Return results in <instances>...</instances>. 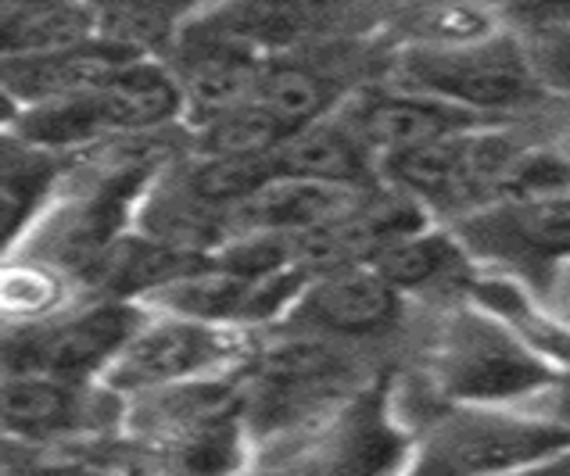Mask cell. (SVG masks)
<instances>
[{
	"instance_id": "12",
	"label": "cell",
	"mask_w": 570,
	"mask_h": 476,
	"mask_svg": "<svg viewBox=\"0 0 570 476\" xmlns=\"http://www.w3.org/2000/svg\"><path fill=\"white\" fill-rule=\"evenodd\" d=\"M276 172L331 187H355L366 176V155L352 137L327 126H308L276 147Z\"/></svg>"
},
{
	"instance_id": "8",
	"label": "cell",
	"mask_w": 570,
	"mask_h": 476,
	"mask_svg": "<svg viewBox=\"0 0 570 476\" xmlns=\"http://www.w3.org/2000/svg\"><path fill=\"white\" fill-rule=\"evenodd\" d=\"M129 65V54L108 43H83L72 51L47 58H19L8 61V90L19 93L29 105H58L90 97L105 83H111Z\"/></svg>"
},
{
	"instance_id": "15",
	"label": "cell",
	"mask_w": 570,
	"mask_h": 476,
	"mask_svg": "<svg viewBox=\"0 0 570 476\" xmlns=\"http://www.w3.org/2000/svg\"><path fill=\"white\" fill-rule=\"evenodd\" d=\"M258 72L252 58H198V65L187 76L184 101L198 115L202 126H212L223 115H230L244 105L255 101Z\"/></svg>"
},
{
	"instance_id": "17",
	"label": "cell",
	"mask_w": 570,
	"mask_h": 476,
	"mask_svg": "<svg viewBox=\"0 0 570 476\" xmlns=\"http://www.w3.org/2000/svg\"><path fill=\"white\" fill-rule=\"evenodd\" d=\"M327 101H331L327 83L316 72L302 69V65H273V69L258 76L255 105L269 111L287 133L308 129V122L327 108Z\"/></svg>"
},
{
	"instance_id": "23",
	"label": "cell",
	"mask_w": 570,
	"mask_h": 476,
	"mask_svg": "<svg viewBox=\"0 0 570 476\" xmlns=\"http://www.w3.org/2000/svg\"><path fill=\"white\" fill-rule=\"evenodd\" d=\"M507 476H570V448L560 455L539 458V463H531V466H520Z\"/></svg>"
},
{
	"instance_id": "21",
	"label": "cell",
	"mask_w": 570,
	"mask_h": 476,
	"mask_svg": "<svg viewBox=\"0 0 570 476\" xmlns=\"http://www.w3.org/2000/svg\"><path fill=\"white\" fill-rule=\"evenodd\" d=\"M97 26H101V43L134 54L137 47L166 37L169 14L148 4H126V8H108L105 14H97Z\"/></svg>"
},
{
	"instance_id": "3",
	"label": "cell",
	"mask_w": 570,
	"mask_h": 476,
	"mask_svg": "<svg viewBox=\"0 0 570 476\" xmlns=\"http://www.w3.org/2000/svg\"><path fill=\"white\" fill-rule=\"evenodd\" d=\"M405 72L420 87L434 93V101L452 108H510L534 93V72L528 58L510 40H484L470 47H423Z\"/></svg>"
},
{
	"instance_id": "20",
	"label": "cell",
	"mask_w": 570,
	"mask_h": 476,
	"mask_svg": "<svg viewBox=\"0 0 570 476\" xmlns=\"http://www.w3.org/2000/svg\"><path fill=\"white\" fill-rule=\"evenodd\" d=\"M410 32L416 40H423V47L431 51H445V47H470V43H484L492 40V22L488 14L478 8H423L413 14Z\"/></svg>"
},
{
	"instance_id": "19",
	"label": "cell",
	"mask_w": 570,
	"mask_h": 476,
	"mask_svg": "<svg viewBox=\"0 0 570 476\" xmlns=\"http://www.w3.org/2000/svg\"><path fill=\"white\" fill-rule=\"evenodd\" d=\"M373 258H377L373 269H377L391 287L434 284L438 276H445L460 266V251H455V244L449 237H416V234L387 240Z\"/></svg>"
},
{
	"instance_id": "25",
	"label": "cell",
	"mask_w": 570,
	"mask_h": 476,
	"mask_svg": "<svg viewBox=\"0 0 570 476\" xmlns=\"http://www.w3.org/2000/svg\"><path fill=\"white\" fill-rule=\"evenodd\" d=\"M557 316L567 323V330H570V266L560 272V280H557Z\"/></svg>"
},
{
	"instance_id": "11",
	"label": "cell",
	"mask_w": 570,
	"mask_h": 476,
	"mask_svg": "<svg viewBox=\"0 0 570 476\" xmlns=\"http://www.w3.org/2000/svg\"><path fill=\"white\" fill-rule=\"evenodd\" d=\"M478 301L488 316H495L507 330L534 351L546 366H570V330L557 311L539 308L531 294L513 280L478 284Z\"/></svg>"
},
{
	"instance_id": "22",
	"label": "cell",
	"mask_w": 570,
	"mask_h": 476,
	"mask_svg": "<svg viewBox=\"0 0 570 476\" xmlns=\"http://www.w3.org/2000/svg\"><path fill=\"white\" fill-rule=\"evenodd\" d=\"M58 284L47 269H11L8 272V287H4V305L8 311H19V316H40V311L55 308L58 301Z\"/></svg>"
},
{
	"instance_id": "2",
	"label": "cell",
	"mask_w": 570,
	"mask_h": 476,
	"mask_svg": "<svg viewBox=\"0 0 570 476\" xmlns=\"http://www.w3.org/2000/svg\"><path fill=\"white\" fill-rule=\"evenodd\" d=\"M431 376L449 398L495 405L542 390L552 380V366L528 351L495 316L460 308L431 340Z\"/></svg>"
},
{
	"instance_id": "7",
	"label": "cell",
	"mask_w": 570,
	"mask_h": 476,
	"mask_svg": "<svg viewBox=\"0 0 570 476\" xmlns=\"http://www.w3.org/2000/svg\"><path fill=\"white\" fill-rule=\"evenodd\" d=\"M230 351V340L216 326L190 323V319H166L155 326H140L137 337L116 355L108 366V384L119 390H158L176 387L187 376L212 369Z\"/></svg>"
},
{
	"instance_id": "5",
	"label": "cell",
	"mask_w": 570,
	"mask_h": 476,
	"mask_svg": "<svg viewBox=\"0 0 570 476\" xmlns=\"http://www.w3.org/2000/svg\"><path fill=\"white\" fill-rule=\"evenodd\" d=\"M517 151L520 147L502 137L455 133L387 158V169L405 190H413L423 201L466 205L481 201V197H499L502 176H507Z\"/></svg>"
},
{
	"instance_id": "6",
	"label": "cell",
	"mask_w": 570,
	"mask_h": 476,
	"mask_svg": "<svg viewBox=\"0 0 570 476\" xmlns=\"http://www.w3.org/2000/svg\"><path fill=\"white\" fill-rule=\"evenodd\" d=\"M137 330L140 319L129 308H90L83 316L51 323L47 330L29 334L22 344H11V369L72 380L79 373L116 363V355L137 337Z\"/></svg>"
},
{
	"instance_id": "16",
	"label": "cell",
	"mask_w": 570,
	"mask_h": 476,
	"mask_svg": "<svg viewBox=\"0 0 570 476\" xmlns=\"http://www.w3.org/2000/svg\"><path fill=\"white\" fill-rule=\"evenodd\" d=\"M399 455V440L387 430L377 408H355L337 426L327 452V476H377Z\"/></svg>"
},
{
	"instance_id": "1",
	"label": "cell",
	"mask_w": 570,
	"mask_h": 476,
	"mask_svg": "<svg viewBox=\"0 0 570 476\" xmlns=\"http://www.w3.org/2000/svg\"><path fill=\"white\" fill-rule=\"evenodd\" d=\"M567 448L570 434L546 416L460 408L428 430L410 476H507Z\"/></svg>"
},
{
	"instance_id": "14",
	"label": "cell",
	"mask_w": 570,
	"mask_h": 476,
	"mask_svg": "<svg viewBox=\"0 0 570 476\" xmlns=\"http://www.w3.org/2000/svg\"><path fill=\"white\" fill-rule=\"evenodd\" d=\"M79 398L58 376L14 373L4 387V423L14 434H55L72 426Z\"/></svg>"
},
{
	"instance_id": "24",
	"label": "cell",
	"mask_w": 570,
	"mask_h": 476,
	"mask_svg": "<svg viewBox=\"0 0 570 476\" xmlns=\"http://www.w3.org/2000/svg\"><path fill=\"white\" fill-rule=\"evenodd\" d=\"M552 69H557L563 79H570V26L560 32L557 47H552Z\"/></svg>"
},
{
	"instance_id": "10",
	"label": "cell",
	"mask_w": 570,
	"mask_h": 476,
	"mask_svg": "<svg viewBox=\"0 0 570 476\" xmlns=\"http://www.w3.org/2000/svg\"><path fill=\"white\" fill-rule=\"evenodd\" d=\"M470 115L434 97H377L360 115V133L391 158L466 133Z\"/></svg>"
},
{
	"instance_id": "4",
	"label": "cell",
	"mask_w": 570,
	"mask_h": 476,
	"mask_svg": "<svg viewBox=\"0 0 570 476\" xmlns=\"http://www.w3.org/2000/svg\"><path fill=\"white\" fill-rule=\"evenodd\" d=\"M460 240L517 272L542 276L563 261L570 266V197L492 201L463 219Z\"/></svg>"
},
{
	"instance_id": "26",
	"label": "cell",
	"mask_w": 570,
	"mask_h": 476,
	"mask_svg": "<svg viewBox=\"0 0 570 476\" xmlns=\"http://www.w3.org/2000/svg\"><path fill=\"white\" fill-rule=\"evenodd\" d=\"M560 151H563V155H567V158H570V137H567V143H563V147H560Z\"/></svg>"
},
{
	"instance_id": "13",
	"label": "cell",
	"mask_w": 570,
	"mask_h": 476,
	"mask_svg": "<svg viewBox=\"0 0 570 476\" xmlns=\"http://www.w3.org/2000/svg\"><path fill=\"white\" fill-rule=\"evenodd\" d=\"M97 29V11L69 8V4H26L4 11V54L19 58H47L90 43Z\"/></svg>"
},
{
	"instance_id": "9",
	"label": "cell",
	"mask_w": 570,
	"mask_h": 476,
	"mask_svg": "<svg viewBox=\"0 0 570 476\" xmlns=\"http://www.w3.org/2000/svg\"><path fill=\"white\" fill-rule=\"evenodd\" d=\"M305 319L334 334H370L395 316V287L377 269L323 272L305 294Z\"/></svg>"
},
{
	"instance_id": "18",
	"label": "cell",
	"mask_w": 570,
	"mask_h": 476,
	"mask_svg": "<svg viewBox=\"0 0 570 476\" xmlns=\"http://www.w3.org/2000/svg\"><path fill=\"white\" fill-rule=\"evenodd\" d=\"M291 133L263 111L255 101L230 115H223L212 126H205V151L208 158H237V161H258L273 158Z\"/></svg>"
}]
</instances>
